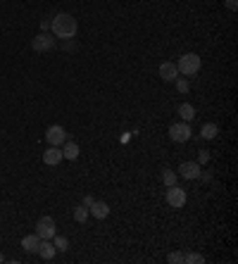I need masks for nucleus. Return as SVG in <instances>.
<instances>
[{"label":"nucleus","instance_id":"1","mask_svg":"<svg viewBox=\"0 0 238 264\" xmlns=\"http://www.w3.org/2000/svg\"><path fill=\"white\" fill-rule=\"evenodd\" d=\"M50 29L57 38H74L76 31H79V24L76 19L69 14V12H60L50 19Z\"/></svg>","mask_w":238,"mask_h":264},{"label":"nucleus","instance_id":"23","mask_svg":"<svg viewBox=\"0 0 238 264\" xmlns=\"http://www.w3.org/2000/svg\"><path fill=\"white\" fill-rule=\"evenodd\" d=\"M207 162H210V153H207V150H200V153H198V165L203 167V165H207Z\"/></svg>","mask_w":238,"mask_h":264},{"label":"nucleus","instance_id":"6","mask_svg":"<svg viewBox=\"0 0 238 264\" xmlns=\"http://www.w3.org/2000/svg\"><path fill=\"white\" fill-rule=\"evenodd\" d=\"M167 205L174 207V209L184 207V205H186V190H184V188H179V186H169V188H167Z\"/></svg>","mask_w":238,"mask_h":264},{"label":"nucleus","instance_id":"22","mask_svg":"<svg viewBox=\"0 0 238 264\" xmlns=\"http://www.w3.org/2000/svg\"><path fill=\"white\" fill-rule=\"evenodd\" d=\"M167 262H172V264H181V262H184V255H181V253H172V255H167Z\"/></svg>","mask_w":238,"mask_h":264},{"label":"nucleus","instance_id":"17","mask_svg":"<svg viewBox=\"0 0 238 264\" xmlns=\"http://www.w3.org/2000/svg\"><path fill=\"white\" fill-rule=\"evenodd\" d=\"M176 178H179V174H176L174 169H169V167H167V169H162V183L167 188H169V186H176Z\"/></svg>","mask_w":238,"mask_h":264},{"label":"nucleus","instance_id":"16","mask_svg":"<svg viewBox=\"0 0 238 264\" xmlns=\"http://www.w3.org/2000/svg\"><path fill=\"white\" fill-rule=\"evenodd\" d=\"M217 133H219V126H217L215 121H207V124H203V129H200V136H203L205 141H212Z\"/></svg>","mask_w":238,"mask_h":264},{"label":"nucleus","instance_id":"27","mask_svg":"<svg viewBox=\"0 0 238 264\" xmlns=\"http://www.w3.org/2000/svg\"><path fill=\"white\" fill-rule=\"evenodd\" d=\"M65 48H67V50H74L76 45H74V43H72V41H69V38H67V43H65Z\"/></svg>","mask_w":238,"mask_h":264},{"label":"nucleus","instance_id":"10","mask_svg":"<svg viewBox=\"0 0 238 264\" xmlns=\"http://www.w3.org/2000/svg\"><path fill=\"white\" fill-rule=\"evenodd\" d=\"M88 214L96 217V219H108L110 217V205L108 202H103V200H93L91 207H88Z\"/></svg>","mask_w":238,"mask_h":264},{"label":"nucleus","instance_id":"13","mask_svg":"<svg viewBox=\"0 0 238 264\" xmlns=\"http://www.w3.org/2000/svg\"><path fill=\"white\" fill-rule=\"evenodd\" d=\"M65 148H62V157L65 160H76L79 155H81V148H79V143H74V141H65Z\"/></svg>","mask_w":238,"mask_h":264},{"label":"nucleus","instance_id":"11","mask_svg":"<svg viewBox=\"0 0 238 264\" xmlns=\"http://www.w3.org/2000/svg\"><path fill=\"white\" fill-rule=\"evenodd\" d=\"M160 79H162V81H176V79H179L176 62H162V65H160Z\"/></svg>","mask_w":238,"mask_h":264},{"label":"nucleus","instance_id":"20","mask_svg":"<svg viewBox=\"0 0 238 264\" xmlns=\"http://www.w3.org/2000/svg\"><path fill=\"white\" fill-rule=\"evenodd\" d=\"M184 262L186 264H203V262H205V257H203V255H198V253H186Z\"/></svg>","mask_w":238,"mask_h":264},{"label":"nucleus","instance_id":"12","mask_svg":"<svg viewBox=\"0 0 238 264\" xmlns=\"http://www.w3.org/2000/svg\"><path fill=\"white\" fill-rule=\"evenodd\" d=\"M36 255H38L41 260H45V262H50L55 255H57L53 241H41V243H38V250H36Z\"/></svg>","mask_w":238,"mask_h":264},{"label":"nucleus","instance_id":"4","mask_svg":"<svg viewBox=\"0 0 238 264\" xmlns=\"http://www.w3.org/2000/svg\"><path fill=\"white\" fill-rule=\"evenodd\" d=\"M191 136H193V131H191L188 121H176L169 126V138L174 143H186V141H191Z\"/></svg>","mask_w":238,"mask_h":264},{"label":"nucleus","instance_id":"21","mask_svg":"<svg viewBox=\"0 0 238 264\" xmlns=\"http://www.w3.org/2000/svg\"><path fill=\"white\" fill-rule=\"evenodd\" d=\"M176 90H179V93H188V90H191L188 79H176Z\"/></svg>","mask_w":238,"mask_h":264},{"label":"nucleus","instance_id":"9","mask_svg":"<svg viewBox=\"0 0 238 264\" xmlns=\"http://www.w3.org/2000/svg\"><path fill=\"white\" fill-rule=\"evenodd\" d=\"M62 160H65V157H62V148H60V145H50L43 153V162L48 167H57Z\"/></svg>","mask_w":238,"mask_h":264},{"label":"nucleus","instance_id":"3","mask_svg":"<svg viewBox=\"0 0 238 264\" xmlns=\"http://www.w3.org/2000/svg\"><path fill=\"white\" fill-rule=\"evenodd\" d=\"M33 233L41 241H53V236L57 233V224H55L53 217H41V219L36 221V231Z\"/></svg>","mask_w":238,"mask_h":264},{"label":"nucleus","instance_id":"26","mask_svg":"<svg viewBox=\"0 0 238 264\" xmlns=\"http://www.w3.org/2000/svg\"><path fill=\"white\" fill-rule=\"evenodd\" d=\"M91 202H93V195H86V198H84V205H86V207H91Z\"/></svg>","mask_w":238,"mask_h":264},{"label":"nucleus","instance_id":"24","mask_svg":"<svg viewBox=\"0 0 238 264\" xmlns=\"http://www.w3.org/2000/svg\"><path fill=\"white\" fill-rule=\"evenodd\" d=\"M224 5H227V10H231V12L238 10V0H224Z\"/></svg>","mask_w":238,"mask_h":264},{"label":"nucleus","instance_id":"7","mask_svg":"<svg viewBox=\"0 0 238 264\" xmlns=\"http://www.w3.org/2000/svg\"><path fill=\"white\" fill-rule=\"evenodd\" d=\"M45 141H48V145H62L67 141V131L62 126L53 124V126L45 129Z\"/></svg>","mask_w":238,"mask_h":264},{"label":"nucleus","instance_id":"5","mask_svg":"<svg viewBox=\"0 0 238 264\" xmlns=\"http://www.w3.org/2000/svg\"><path fill=\"white\" fill-rule=\"evenodd\" d=\"M31 48H33V53H48V50H53V48H55V38H53V33L41 31L38 36H33Z\"/></svg>","mask_w":238,"mask_h":264},{"label":"nucleus","instance_id":"2","mask_svg":"<svg viewBox=\"0 0 238 264\" xmlns=\"http://www.w3.org/2000/svg\"><path fill=\"white\" fill-rule=\"evenodd\" d=\"M200 67H203V60H200V55H195V53H186V55H181L179 57V62H176L179 74H184V77H193V74H198Z\"/></svg>","mask_w":238,"mask_h":264},{"label":"nucleus","instance_id":"19","mask_svg":"<svg viewBox=\"0 0 238 264\" xmlns=\"http://www.w3.org/2000/svg\"><path fill=\"white\" fill-rule=\"evenodd\" d=\"M88 219V207L86 205H81V207L74 209V221H79V224H86Z\"/></svg>","mask_w":238,"mask_h":264},{"label":"nucleus","instance_id":"25","mask_svg":"<svg viewBox=\"0 0 238 264\" xmlns=\"http://www.w3.org/2000/svg\"><path fill=\"white\" fill-rule=\"evenodd\" d=\"M41 31H50V17L41 19Z\"/></svg>","mask_w":238,"mask_h":264},{"label":"nucleus","instance_id":"8","mask_svg":"<svg viewBox=\"0 0 238 264\" xmlns=\"http://www.w3.org/2000/svg\"><path fill=\"white\" fill-rule=\"evenodd\" d=\"M200 174H203V169H200L198 162H181V167H179V176H184L188 181L200 178Z\"/></svg>","mask_w":238,"mask_h":264},{"label":"nucleus","instance_id":"15","mask_svg":"<svg viewBox=\"0 0 238 264\" xmlns=\"http://www.w3.org/2000/svg\"><path fill=\"white\" fill-rule=\"evenodd\" d=\"M38 243H41V238H38L36 233H31V236H24L22 238V248L26 253H36V250H38Z\"/></svg>","mask_w":238,"mask_h":264},{"label":"nucleus","instance_id":"18","mask_svg":"<svg viewBox=\"0 0 238 264\" xmlns=\"http://www.w3.org/2000/svg\"><path fill=\"white\" fill-rule=\"evenodd\" d=\"M53 245H55V250H57V253H65V250H69V241H67L65 236H57V233L53 236Z\"/></svg>","mask_w":238,"mask_h":264},{"label":"nucleus","instance_id":"28","mask_svg":"<svg viewBox=\"0 0 238 264\" xmlns=\"http://www.w3.org/2000/svg\"><path fill=\"white\" fill-rule=\"evenodd\" d=\"M2 262H5V255H2V253H0V264H2Z\"/></svg>","mask_w":238,"mask_h":264},{"label":"nucleus","instance_id":"14","mask_svg":"<svg viewBox=\"0 0 238 264\" xmlns=\"http://www.w3.org/2000/svg\"><path fill=\"white\" fill-rule=\"evenodd\" d=\"M179 117H181V121H188V124H191V121L195 119V107L191 102H181V105H179Z\"/></svg>","mask_w":238,"mask_h":264}]
</instances>
